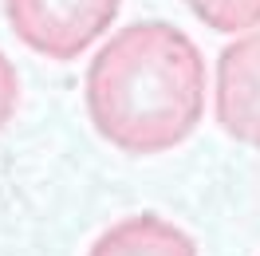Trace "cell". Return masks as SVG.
<instances>
[{
	"label": "cell",
	"instance_id": "obj_2",
	"mask_svg": "<svg viewBox=\"0 0 260 256\" xmlns=\"http://www.w3.org/2000/svg\"><path fill=\"white\" fill-rule=\"evenodd\" d=\"M118 8L122 0H4V20L28 51L71 63L111 32Z\"/></svg>",
	"mask_w": 260,
	"mask_h": 256
},
{
	"label": "cell",
	"instance_id": "obj_5",
	"mask_svg": "<svg viewBox=\"0 0 260 256\" xmlns=\"http://www.w3.org/2000/svg\"><path fill=\"white\" fill-rule=\"evenodd\" d=\"M209 32L221 36H241L260 28V0H181Z\"/></svg>",
	"mask_w": 260,
	"mask_h": 256
},
{
	"label": "cell",
	"instance_id": "obj_1",
	"mask_svg": "<svg viewBox=\"0 0 260 256\" xmlns=\"http://www.w3.org/2000/svg\"><path fill=\"white\" fill-rule=\"evenodd\" d=\"M83 107L103 142L130 158L170 154L193 138L209 107L205 55L170 20H134L95 51Z\"/></svg>",
	"mask_w": 260,
	"mask_h": 256
},
{
	"label": "cell",
	"instance_id": "obj_6",
	"mask_svg": "<svg viewBox=\"0 0 260 256\" xmlns=\"http://www.w3.org/2000/svg\"><path fill=\"white\" fill-rule=\"evenodd\" d=\"M16 107H20V75H16V63L0 51V130L12 122Z\"/></svg>",
	"mask_w": 260,
	"mask_h": 256
},
{
	"label": "cell",
	"instance_id": "obj_4",
	"mask_svg": "<svg viewBox=\"0 0 260 256\" xmlns=\"http://www.w3.org/2000/svg\"><path fill=\"white\" fill-rule=\"evenodd\" d=\"M87 256H197L193 237L158 213H130L103 229Z\"/></svg>",
	"mask_w": 260,
	"mask_h": 256
},
{
	"label": "cell",
	"instance_id": "obj_3",
	"mask_svg": "<svg viewBox=\"0 0 260 256\" xmlns=\"http://www.w3.org/2000/svg\"><path fill=\"white\" fill-rule=\"evenodd\" d=\"M213 118L233 142L260 150V28L233 36L217 55Z\"/></svg>",
	"mask_w": 260,
	"mask_h": 256
}]
</instances>
